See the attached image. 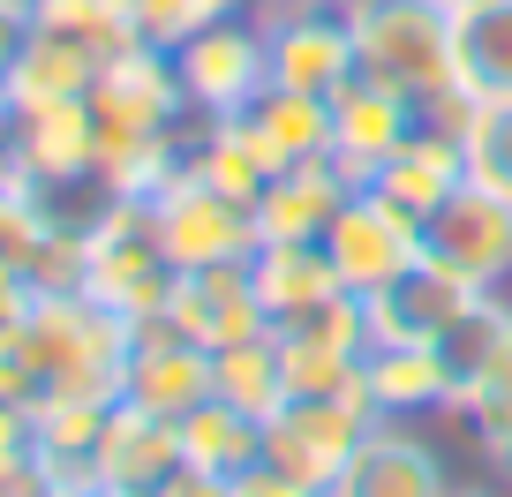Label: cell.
<instances>
[{
  "instance_id": "obj_10",
  "label": "cell",
  "mask_w": 512,
  "mask_h": 497,
  "mask_svg": "<svg viewBox=\"0 0 512 497\" xmlns=\"http://www.w3.org/2000/svg\"><path fill=\"white\" fill-rule=\"evenodd\" d=\"M121 400L128 407H151V415L181 422L189 407L211 400V347L181 339L174 324H136L128 332V362H121Z\"/></svg>"
},
{
  "instance_id": "obj_25",
  "label": "cell",
  "mask_w": 512,
  "mask_h": 497,
  "mask_svg": "<svg viewBox=\"0 0 512 497\" xmlns=\"http://www.w3.org/2000/svg\"><path fill=\"white\" fill-rule=\"evenodd\" d=\"M211 400L241 407V415L272 422L287 407V362H279V332H256V339H234V347L211 354Z\"/></svg>"
},
{
  "instance_id": "obj_9",
  "label": "cell",
  "mask_w": 512,
  "mask_h": 497,
  "mask_svg": "<svg viewBox=\"0 0 512 497\" xmlns=\"http://www.w3.org/2000/svg\"><path fill=\"white\" fill-rule=\"evenodd\" d=\"M264 46H272V83L279 91L332 98L354 76V31L347 8H264Z\"/></svg>"
},
{
  "instance_id": "obj_43",
  "label": "cell",
  "mask_w": 512,
  "mask_h": 497,
  "mask_svg": "<svg viewBox=\"0 0 512 497\" xmlns=\"http://www.w3.org/2000/svg\"><path fill=\"white\" fill-rule=\"evenodd\" d=\"M279 8H347V0H279Z\"/></svg>"
},
{
  "instance_id": "obj_1",
  "label": "cell",
  "mask_w": 512,
  "mask_h": 497,
  "mask_svg": "<svg viewBox=\"0 0 512 497\" xmlns=\"http://www.w3.org/2000/svg\"><path fill=\"white\" fill-rule=\"evenodd\" d=\"M128 332L113 309L91 294H38L31 317L0 332V400L31 407H68V400H121V362Z\"/></svg>"
},
{
  "instance_id": "obj_26",
  "label": "cell",
  "mask_w": 512,
  "mask_h": 497,
  "mask_svg": "<svg viewBox=\"0 0 512 497\" xmlns=\"http://www.w3.org/2000/svg\"><path fill=\"white\" fill-rule=\"evenodd\" d=\"M189 174L211 181L219 196H234V204H256V196H264V181H272L279 166L264 159V144L249 136V121H196Z\"/></svg>"
},
{
  "instance_id": "obj_21",
  "label": "cell",
  "mask_w": 512,
  "mask_h": 497,
  "mask_svg": "<svg viewBox=\"0 0 512 497\" xmlns=\"http://www.w3.org/2000/svg\"><path fill=\"white\" fill-rule=\"evenodd\" d=\"M98 53L91 46H76V38H53V31H38L31 23V38H23V53H16V68H8V106L16 113H31V106H68V98H91V83H98Z\"/></svg>"
},
{
  "instance_id": "obj_41",
  "label": "cell",
  "mask_w": 512,
  "mask_h": 497,
  "mask_svg": "<svg viewBox=\"0 0 512 497\" xmlns=\"http://www.w3.org/2000/svg\"><path fill=\"white\" fill-rule=\"evenodd\" d=\"M91 497H159V490H128V482H91Z\"/></svg>"
},
{
  "instance_id": "obj_13",
  "label": "cell",
  "mask_w": 512,
  "mask_h": 497,
  "mask_svg": "<svg viewBox=\"0 0 512 497\" xmlns=\"http://www.w3.org/2000/svg\"><path fill=\"white\" fill-rule=\"evenodd\" d=\"M415 121L422 113L407 106L400 91H384V83H369V76H347L332 91V166L354 181V189H369L377 166L415 136Z\"/></svg>"
},
{
  "instance_id": "obj_6",
  "label": "cell",
  "mask_w": 512,
  "mask_h": 497,
  "mask_svg": "<svg viewBox=\"0 0 512 497\" xmlns=\"http://www.w3.org/2000/svg\"><path fill=\"white\" fill-rule=\"evenodd\" d=\"M144 211H151V226H159V249L174 257V272H211V264H249L256 257L249 204L219 196L211 181H196L189 166H181Z\"/></svg>"
},
{
  "instance_id": "obj_27",
  "label": "cell",
  "mask_w": 512,
  "mask_h": 497,
  "mask_svg": "<svg viewBox=\"0 0 512 497\" xmlns=\"http://www.w3.org/2000/svg\"><path fill=\"white\" fill-rule=\"evenodd\" d=\"M106 407L113 400H68L38 415V475L46 482H98V437H106Z\"/></svg>"
},
{
  "instance_id": "obj_2",
  "label": "cell",
  "mask_w": 512,
  "mask_h": 497,
  "mask_svg": "<svg viewBox=\"0 0 512 497\" xmlns=\"http://www.w3.org/2000/svg\"><path fill=\"white\" fill-rule=\"evenodd\" d=\"M347 31H354V76L400 91L415 113H437L445 98H460L445 0H347Z\"/></svg>"
},
{
  "instance_id": "obj_30",
  "label": "cell",
  "mask_w": 512,
  "mask_h": 497,
  "mask_svg": "<svg viewBox=\"0 0 512 497\" xmlns=\"http://www.w3.org/2000/svg\"><path fill=\"white\" fill-rule=\"evenodd\" d=\"M460 422H467V445H475V460L505 475V467H512V347L460 392Z\"/></svg>"
},
{
  "instance_id": "obj_31",
  "label": "cell",
  "mask_w": 512,
  "mask_h": 497,
  "mask_svg": "<svg viewBox=\"0 0 512 497\" xmlns=\"http://www.w3.org/2000/svg\"><path fill=\"white\" fill-rule=\"evenodd\" d=\"M460 151H467V181L475 189L512 196V98H467Z\"/></svg>"
},
{
  "instance_id": "obj_44",
  "label": "cell",
  "mask_w": 512,
  "mask_h": 497,
  "mask_svg": "<svg viewBox=\"0 0 512 497\" xmlns=\"http://www.w3.org/2000/svg\"><path fill=\"white\" fill-rule=\"evenodd\" d=\"M445 8H452V16H460V8H475V0H445Z\"/></svg>"
},
{
  "instance_id": "obj_12",
  "label": "cell",
  "mask_w": 512,
  "mask_h": 497,
  "mask_svg": "<svg viewBox=\"0 0 512 497\" xmlns=\"http://www.w3.org/2000/svg\"><path fill=\"white\" fill-rule=\"evenodd\" d=\"M452 490H460V475L415 422H377L324 497H452Z\"/></svg>"
},
{
  "instance_id": "obj_37",
  "label": "cell",
  "mask_w": 512,
  "mask_h": 497,
  "mask_svg": "<svg viewBox=\"0 0 512 497\" xmlns=\"http://www.w3.org/2000/svg\"><path fill=\"white\" fill-rule=\"evenodd\" d=\"M241 497H317V490H302V482H287L279 467H249L241 475Z\"/></svg>"
},
{
  "instance_id": "obj_22",
  "label": "cell",
  "mask_w": 512,
  "mask_h": 497,
  "mask_svg": "<svg viewBox=\"0 0 512 497\" xmlns=\"http://www.w3.org/2000/svg\"><path fill=\"white\" fill-rule=\"evenodd\" d=\"M249 136L264 144L272 166H302V159H332V98H309V91H264L249 113Z\"/></svg>"
},
{
  "instance_id": "obj_28",
  "label": "cell",
  "mask_w": 512,
  "mask_h": 497,
  "mask_svg": "<svg viewBox=\"0 0 512 497\" xmlns=\"http://www.w3.org/2000/svg\"><path fill=\"white\" fill-rule=\"evenodd\" d=\"M505 347H512V294H475V302L437 332V362L452 369V392H467ZM452 415H460V407H452Z\"/></svg>"
},
{
  "instance_id": "obj_20",
  "label": "cell",
  "mask_w": 512,
  "mask_h": 497,
  "mask_svg": "<svg viewBox=\"0 0 512 497\" xmlns=\"http://www.w3.org/2000/svg\"><path fill=\"white\" fill-rule=\"evenodd\" d=\"M249 279H256V302H264L272 324H294V317H309V309L347 294L332 257H324V241H256Z\"/></svg>"
},
{
  "instance_id": "obj_3",
  "label": "cell",
  "mask_w": 512,
  "mask_h": 497,
  "mask_svg": "<svg viewBox=\"0 0 512 497\" xmlns=\"http://www.w3.org/2000/svg\"><path fill=\"white\" fill-rule=\"evenodd\" d=\"M174 257L159 249V226L144 204L113 196L91 226H83V294L98 309H113L121 324H159L174 302Z\"/></svg>"
},
{
  "instance_id": "obj_24",
  "label": "cell",
  "mask_w": 512,
  "mask_h": 497,
  "mask_svg": "<svg viewBox=\"0 0 512 497\" xmlns=\"http://www.w3.org/2000/svg\"><path fill=\"white\" fill-rule=\"evenodd\" d=\"M181 467H204V475H249V467H264V422L241 415V407L226 400H204L181 415Z\"/></svg>"
},
{
  "instance_id": "obj_35",
  "label": "cell",
  "mask_w": 512,
  "mask_h": 497,
  "mask_svg": "<svg viewBox=\"0 0 512 497\" xmlns=\"http://www.w3.org/2000/svg\"><path fill=\"white\" fill-rule=\"evenodd\" d=\"M159 497H241L234 475H204V467H181V475L159 482Z\"/></svg>"
},
{
  "instance_id": "obj_42",
  "label": "cell",
  "mask_w": 512,
  "mask_h": 497,
  "mask_svg": "<svg viewBox=\"0 0 512 497\" xmlns=\"http://www.w3.org/2000/svg\"><path fill=\"white\" fill-rule=\"evenodd\" d=\"M38 490V475H23V482H0V497H31Z\"/></svg>"
},
{
  "instance_id": "obj_19",
  "label": "cell",
  "mask_w": 512,
  "mask_h": 497,
  "mask_svg": "<svg viewBox=\"0 0 512 497\" xmlns=\"http://www.w3.org/2000/svg\"><path fill=\"white\" fill-rule=\"evenodd\" d=\"M181 475V422L151 415V407H106V437H98V482H128V490H159Z\"/></svg>"
},
{
  "instance_id": "obj_36",
  "label": "cell",
  "mask_w": 512,
  "mask_h": 497,
  "mask_svg": "<svg viewBox=\"0 0 512 497\" xmlns=\"http://www.w3.org/2000/svg\"><path fill=\"white\" fill-rule=\"evenodd\" d=\"M23 38H31V0H0V83H8V68H16Z\"/></svg>"
},
{
  "instance_id": "obj_15",
  "label": "cell",
  "mask_w": 512,
  "mask_h": 497,
  "mask_svg": "<svg viewBox=\"0 0 512 497\" xmlns=\"http://www.w3.org/2000/svg\"><path fill=\"white\" fill-rule=\"evenodd\" d=\"M166 324L196 347H234V339H256L272 332L264 302H256V279L249 264H211V272H181L174 279V302H166Z\"/></svg>"
},
{
  "instance_id": "obj_8",
  "label": "cell",
  "mask_w": 512,
  "mask_h": 497,
  "mask_svg": "<svg viewBox=\"0 0 512 497\" xmlns=\"http://www.w3.org/2000/svg\"><path fill=\"white\" fill-rule=\"evenodd\" d=\"M422 249H430L452 279H467L475 294H512V196L467 181V189L422 226Z\"/></svg>"
},
{
  "instance_id": "obj_14",
  "label": "cell",
  "mask_w": 512,
  "mask_h": 497,
  "mask_svg": "<svg viewBox=\"0 0 512 497\" xmlns=\"http://www.w3.org/2000/svg\"><path fill=\"white\" fill-rule=\"evenodd\" d=\"M369 189H377L392 211H407L415 226H430L437 211H445L452 196L467 189V151H460V129L422 113L415 136H407V144L377 166V181H369Z\"/></svg>"
},
{
  "instance_id": "obj_23",
  "label": "cell",
  "mask_w": 512,
  "mask_h": 497,
  "mask_svg": "<svg viewBox=\"0 0 512 497\" xmlns=\"http://www.w3.org/2000/svg\"><path fill=\"white\" fill-rule=\"evenodd\" d=\"M452 68L467 98H512V0H475L452 16Z\"/></svg>"
},
{
  "instance_id": "obj_18",
  "label": "cell",
  "mask_w": 512,
  "mask_h": 497,
  "mask_svg": "<svg viewBox=\"0 0 512 497\" xmlns=\"http://www.w3.org/2000/svg\"><path fill=\"white\" fill-rule=\"evenodd\" d=\"M362 392L377 407V422H422V415H452V369L437 362V347H369L362 354Z\"/></svg>"
},
{
  "instance_id": "obj_4",
  "label": "cell",
  "mask_w": 512,
  "mask_h": 497,
  "mask_svg": "<svg viewBox=\"0 0 512 497\" xmlns=\"http://www.w3.org/2000/svg\"><path fill=\"white\" fill-rule=\"evenodd\" d=\"M174 76L189 113L204 121H241L256 98L272 91V46H264V16H219L174 46Z\"/></svg>"
},
{
  "instance_id": "obj_17",
  "label": "cell",
  "mask_w": 512,
  "mask_h": 497,
  "mask_svg": "<svg viewBox=\"0 0 512 497\" xmlns=\"http://www.w3.org/2000/svg\"><path fill=\"white\" fill-rule=\"evenodd\" d=\"M347 196H354V181L339 174L332 159L279 166V174L264 181V196L249 204L256 241H324V234H332V219L347 211Z\"/></svg>"
},
{
  "instance_id": "obj_5",
  "label": "cell",
  "mask_w": 512,
  "mask_h": 497,
  "mask_svg": "<svg viewBox=\"0 0 512 497\" xmlns=\"http://www.w3.org/2000/svg\"><path fill=\"white\" fill-rule=\"evenodd\" d=\"M369 430H377V407H369L362 377H354V392H339V400H287L264 422V467H279L287 482H302V490L324 497L347 475V460L362 452Z\"/></svg>"
},
{
  "instance_id": "obj_7",
  "label": "cell",
  "mask_w": 512,
  "mask_h": 497,
  "mask_svg": "<svg viewBox=\"0 0 512 497\" xmlns=\"http://www.w3.org/2000/svg\"><path fill=\"white\" fill-rule=\"evenodd\" d=\"M324 257H332L339 287H347L354 302H369V294H384L400 272H415L430 249H422V226L407 219V211H392L377 189H354L347 211L332 219V234H324Z\"/></svg>"
},
{
  "instance_id": "obj_32",
  "label": "cell",
  "mask_w": 512,
  "mask_h": 497,
  "mask_svg": "<svg viewBox=\"0 0 512 497\" xmlns=\"http://www.w3.org/2000/svg\"><path fill=\"white\" fill-rule=\"evenodd\" d=\"M128 8H136V38H144V46H166V53L211 23L204 0H128Z\"/></svg>"
},
{
  "instance_id": "obj_34",
  "label": "cell",
  "mask_w": 512,
  "mask_h": 497,
  "mask_svg": "<svg viewBox=\"0 0 512 497\" xmlns=\"http://www.w3.org/2000/svg\"><path fill=\"white\" fill-rule=\"evenodd\" d=\"M31 302H38V279L23 272L16 257H0V332H8V324H23V317H31Z\"/></svg>"
},
{
  "instance_id": "obj_33",
  "label": "cell",
  "mask_w": 512,
  "mask_h": 497,
  "mask_svg": "<svg viewBox=\"0 0 512 497\" xmlns=\"http://www.w3.org/2000/svg\"><path fill=\"white\" fill-rule=\"evenodd\" d=\"M38 475V415L16 400H0V482Z\"/></svg>"
},
{
  "instance_id": "obj_11",
  "label": "cell",
  "mask_w": 512,
  "mask_h": 497,
  "mask_svg": "<svg viewBox=\"0 0 512 497\" xmlns=\"http://www.w3.org/2000/svg\"><path fill=\"white\" fill-rule=\"evenodd\" d=\"M8 166H16V174H31L46 196H61V189H91V181H98V113H91V98H68V106H31V113H16Z\"/></svg>"
},
{
  "instance_id": "obj_29",
  "label": "cell",
  "mask_w": 512,
  "mask_h": 497,
  "mask_svg": "<svg viewBox=\"0 0 512 497\" xmlns=\"http://www.w3.org/2000/svg\"><path fill=\"white\" fill-rule=\"evenodd\" d=\"M31 23L53 38H76V46H91L98 61H113V53L144 46L136 38V8L128 0H31Z\"/></svg>"
},
{
  "instance_id": "obj_38",
  "label": "cell",
  "mask_w": 512,
  "mask_h": 497,
  "mask_svg": "<svg viewBox=\"0 0 512 497\" xmlns=\"http://www.w3.org/2000/svg\"><path fill=\"white\" fill-rule=\"evenodd\" d=\"M264 8H272V0H204L211 23H219V16H264Z\"/></svg>"
},
{
  "instance_id": "obj_40",
  "label": "cell",
  "mask_w": 512,
  "mask_h": 497,
  "mask_svg": "<svg viewBox=\"0 0 512 497\" xmlns=\"http://www.w3.org/2000/svg\"><path fill=\"white\" fill-rule=\"evenodd\" d=\"M452 497H512V490H505V482H460Z\"/></svg>"
},
{
  "instance_id": "obj_16",
  "label": "cell",
  "mask_w": 512,
  "mask_h": 497,
  "mask_svg": "<svg viewBox=\"0 0 512 497\" xmlns=\"http://www.w3.org/2000/svg\"><path fill=\"white\" fill-rule=\"evenodd\" d=\"M467 302H475V287L452 279L437 257H422L415 272H400L384 294H369V302H362L369 347H437V332H445Z\"/></svg>"
},
{
  "instance_id": "obj_45",
  "label": "cell",
  "mask_w": 512,
  "mask_h": 497,
  "mask_svg": "<svg viewBox=\"0 0 512 497\" xmlns=\"http://www.w3.org/2000/svg\"><path fill=\"white\" fill-rule=\"evenodd\" d=\"M497 482H505V490H512V467H505V475H497Z\"/></svg>"
},
{
  "instance_id": "obj_39",
  "label": "cell",
  "mask_w": 512,
  "mask_h": 497,
  "mask_svg": "<svg viewBox=\"0 0 512 497\" xmlns=\"http://www.w3.org/2000/svg\"><path fill=\"white\" fill-rule=\"evenodd\" d=\"M8 136H16V106H8V91H0V166H8Z\"/></svg>"
}]
</instances>
